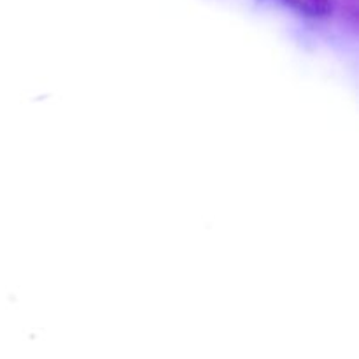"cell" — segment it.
Masks as SVG:
<instances>
[{"mask_svg":"<svg viewBox=\"0 0 359 359\" xmlns=\"http://www.w3.org/2000/svg\"><path fill=\"white\" fill-rule=\"evenodd\" d=\"M286 2L307 16L323 18L332 13V0H286Z\"/></svg>","mask_w":359,"mask_h":359,"instance_id":"cell-1","label":"cell"}]
</instances>
